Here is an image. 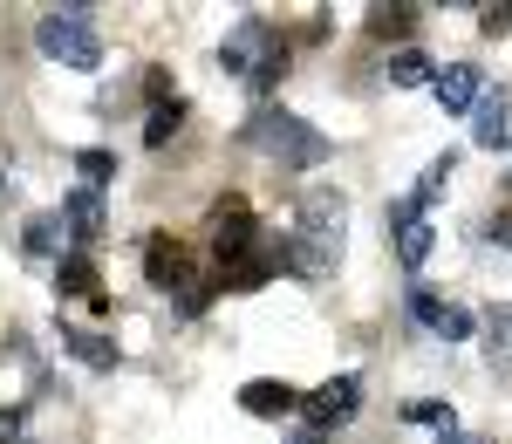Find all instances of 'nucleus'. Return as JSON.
Here are the masks:
<instances>
[{
    "mask_svg": "<svg viewBox=\"0 0 512 444\" xmlns=\"http://www.w3.org/2000/svg\"><path fill=\"white\" fill-rule=\"evenodd\" d=\"M444 185H451V151H444V158H437L431 171H424V178H417V185H410V199H417V205H431L437 192H444Z\"/></svg>",
    "mask_w": 512,
    "mask_h": 444,
    "instance_id": "412c9836",
    "label": "nucleus"
},
{
    "mask_svg": "<svg viewBox=\"0 0 512 444\" xmlns=\"http://www.w3.org/2000/svg\"><path fill=\"white\" fill-rule=\"evenodd\" d=\"M62 342H69V356H82L89 369H117V342H103V335H82V328H62Z\"/></svg>",
    "mask_w": 512,
    "mask_h": 444,
    "instance_id": "dca6fc26",
    "label": "nucleus"
},
{
    "mask_svg": "<svg viewBox=\"0 0 512 444\" xmlns=\"http://www.w3.org/2000/svg\"><path fill=\"white\" fill-rule=\"evenodd\" d=\"M144 274H151V287H164V294H185V301L198 294L192 287V253L171 240V233H151V240H144Z\"/></svg>",
    "mask_w": 512,
    "mask_h": 444,
    "instance_id": "423d86ee",
    "label": "nucleus"
},
{
    "mask_svg": "<svg viewBox=\"0 0 512 444\" xmlns=\"http://www.w3.org/2000/svg\"><path fill=\"white\" fill-rule=\"evenodd\" d=\"M55 287H62V294H82V301H89V308H110V301H103V287H96V267H89V260H62V267H55Z\"/></svg>",
    "mask_w": 512,
    "mask_h": 444,
    "instance_id": "ddd939ff",
    "label": "nucleus"
},
{
    "mask_svg": "<svg viewBox=\"0 0 512 444\" xmlns=\"http://www.w3.org/2000/svg\"><path fill=\"white\" fill-rule=\"evenodd\" d=\"M499 28H512V0L506 7H485V35H499Z\"/></svg>",
    "mask_w": 512,
    "mask_h": 444,
    "instance_id": "b1692460",
    "label": "nucleus"
},
{
    "mask_svg": "<svg viewBox=\"0 0 512 444\" xmlns=\"http://www.w3.org/2000/svg\"><path fill=\"white\" fill-rule=\"evenodd\" d=\"M246 137H253V144H260V151H267L274 164H294V171H315V164H328V151H335V144L321 137L315 123L287 117V110H267V117L246 130Z\"/></svg>",
    "mask_w": 512,
    "mask_h": 444,
    "instance_id": "7ed1b4c3",
    "label": "nucleus"
},
{
    "mask_svg": "<svg viewBox=\"0 0 512 444\" xmlns=\"http://www.w3.org/2000/svg\"><path fill=\"white\" fill-rule=\"evenodd\" d=\"M355 404H362L355 376H335V383H321L315 397H308V424H321V431H342V424L355 417Z\"/></svg>",
    "mask_w": 512,
    "mask_h": 444,
    "instance_id": "1a4fd4ad",
    "label": "nucleus"
},
{
    "mask_svg": "<svg viewBox=\"0 0 512 444\" xmlns=\"http://www.w3.org/2000/svg\"><path fill=\"white\" fill-rule=\"evenodd\" d=\"M287 444H328V431H321V424H301V431H294Z\"/></svg>",
    "mask_w": 512,
    "mask_h": 444,
    "instance_id": "bb28decb",
    "label": "nucleus"
},
{
    "mask_svg": "<svg viewBox=\"0 0 512 444\" xmlns=\"http://www.w3.org/2000/svg\"><path fill=\"white\" fill-rule=\"evenodd\" d=\"M342 240H349V199L328 192V185H315V192H301V205H294V233H287L280 253H287L294 274L321 281V274H335Z\"/></svg>",
    "mask_w": 512,
    "mask_h": 444,
    "instance_id": "f257e3e1",
    "label": "nucleus"
},
{
    "mask_svg": "<svg viewBox=\"0 0 512 444\" xmlns=\"http://www.w3.org/2000/svg\"><path fill=\"white\" fill-rule=\"evenodd\" d=\"M410 315H417V328H431V335H444V342H465L472 335V308H458V301H444V294H431V287H417L410 294Z\"/></svg>",
    "mask_w": 512,
    "mask_h": 444,
    "instance_id": "0eeeda50",
    "label": "nucleus"
},
{
    "mask_svg": "<svg viewBox=\"0 0 512 444\" xmlns=\"http://www.w3.org/2000/svg\"><path fill=\"white\" fill-rule=\"evenodd\" d=\"M219 62H226L233 76H246L253 96H274V82L287 76V48H280V35H267L260 21H239L233 35L219 41Z\"/></svg>",
    "mask_w": 512,
    "mask_h": 444,
    "instance_id": "f03ea898",
    "label": "nucleus"
},
{
    "mask_svg": "<svg viewBox=\"0 0 512 444\" xmlns=\"http://www.w3.org/2000/svg\"><path fill=\"white\" fill-rule=\"evenodd\" d=\"M492 240H499V246H506V253H512V205H506V212H499V219H492Z\"/></svg>",
    "mask_w": 512,
    "mask_h": 444,
    "instance_id": "393cba45",
    "label": "nucleus"
},
{
    "mask_svg": "<svg viewBox=\"0 0 512 444\" xmlns=\"http://www.w3.org/2000/svg\"><path fill=\"white\" fill-rule=\"evenodd\" d=\"M253 253H260V226L246 219V205H239V199H226V212H219V233H212V260H219V274L253 267Z\"/></svg>",
    "mask_w": 512,
    "mask_h": 444,
    "instance_id": "39448f33",
    "label": "nucleus"
},
{
    "mask_svg": "<svg viewBox=\"0 0 512 444\" xmlns=\"http://www.w3.org/2000/svg\"><path fill=\"white\" fill-rule=\"evenodd\" d=\"M35 48L48 55V62H62V69H96V62H103V35L89 28V14H82V7H62V14H41Z\"/></svg>",
    "mask_w": 512,
    "mask_h": 444,
    "instance_id": "20e7f679",
    "label": "nucleus"
},
{
    "mask_svg": "<svg viewBox=\"0 0 512 444\" xmlns=\"http://www.w3.org/2000/svg\"><path fill=\"white\" fill-rule=\"evenodd\" d=\"M178 103H151V117H144V144H171V130H178Z\"/></svg>",
    "mask_w": 512,
    "mask_h": 444,
    "instance_id": "a211bd4d",
    "label": "nucleus"
},
{
    "mask_svg": "<svg viewBox=\"0 0 512 444\" xmlns=\"http://www.w3.org/2000/svg\"><path fill=\"white\" fill-rule=\"evenodd\" d=\"M431 96L451 117H465V110H478V96H485V69H478V62H444L437 82H431Z\"/></svg>",
    "mask_w": 512,
    "mask_h": 444,
    "instance_id": "6e6552de",
    "label": "nucleus"
},
{
    "mask_svg": "<svg viewBox=\"0 0 512 444\" xmlns=\"http://www.w3.org/2000/svg\"><path fill=\"white\" fill-rule=\"evenodd\" d=\"M390 82L396 89H424V82H437V62L424 48H403V55H390Z\"/></svg>",
    "mask_w": 512,
    "mask_h": 444,
    "instance_id": "4468645a",
    "label": "nucleus"
},
{
    "mask_svg": "<svg viewBox=\"0 0 512 444\" xmlns=\"http://www.w3.org/2000/svg\"><path fill=\"white\" fill-rule=\"evenodd\" d=\"M465 444H485V438H465Z\"/></svg>",
    "mask_w": 512,
    "mask_h": 444,
    "instance_id": "cd10ccee",
    "label": "nucleus"
},
{
    "mask_svg": "<svg viewBox=\"0 0 512 444\" xmlns=\"http://www.w3.org/2000/svg\"><path fill=\"white\" fill-rule=\"evenodd\" d=\"M485 349H492V363H512V308H499L485 322Z\"/></svg>",
    "mask_w": 512,
    "mask_h": 444,
    "instance_id": "6ab92c4d",
    "label": "nucleus"
},
{
    "mask_svg": "<svg viewBox=\"0 0 512 444\" xmlns=\"http://www.w3.org/2000/svg\"><path fill=\"white\" fill-rule=\"evenodd\" d=\"M62 233H69V219H62V212H41V219H28V233H21V246H28L35 260H48V253L62 246Z\"/></svg>",
    "mask_w": 512,
    "mask_h": 444,
    "instance_id": "2eb2a0df",
    "label": "nucleus"
},
{
    "mask_svg": "<svg viewBox=\"0 0 512 444\" xmlns=\"http://www.w3.org/2000/svg\"><path fill=\"white\" fill-rule=\"evenodd\" d=\"M294 404H301V397H294L287 383H246V390H239V410H253V417H287Z\"/></svg>",
    "mask_w": 512,
    "mask_h": 444,
    "instance_id": "f8f14e48",
    "label": "nucleus"
},
{
    "mask_svg": "<svg viewBox=\"0 0 512 444\" xmlns=\"http://www.w3.org/2000/svg\"><path fill=\"white\" fill-rule=\"evenodd\" d=\"M410 21H417L410 7H376V28H383V35H390V28H410Z\"/></svg>",
    "mask_w": 512,
    "mask_h": 444,
    "instance_id": "5701e85b",
    "label": "nucleus"
},
{
    "mask_svg": "<svg viewBox=\"0 0 512 444\" xmlns=\"http://www.w3.org/2000/svg\"><path fill=\"white\" fill-rule=\"evenodd\" d=\"M472 137L485 144V151H506V137H512V103H506V89H485V96H478Z\"/></svg>",
    "mask_w": 512,
    "mask_h": 444,
    "instance_id": "9d476101",
    "label": "nucleus"
},
{
    "mask_svg": "<svg viewBox=\"0 0 512 444\" xmlns=\"http://www.w3.org/2000/svg\"><path fill=\"white\" fill-rule=\"evenodd\" d=\"M21 438V410H0V444H14Z\"/></svg>",
    "mask_w": 512,
    "mask_h": 444,
    "instance_id": "a878e982",
    "label": "nucleus"
},
{
    "mask_svg": "<svg viewBox=\"0 0 512 444\" xmlns=\"http://www.w3.org/2000/svg\"><path fill=\"white\" fill-rule=\"evenodd\" d=\"M76 171H82V185H96V192H103V185L117 178V158H110V151H82Z\"/></svg>",
    "mask_w": 512,
    "mask_h": 444,
    "instance_id": "aec40b11",
    "label": "nucleus"
},
{
    "mask_svg": "<svg viewBox=\"0 0 512 444\" xmlns=\"http://www.w3.org/2000/svg\"><path fill=\"white\" fill-rule=\"evenodd\" d=\"M403 417H410V424H431V431H451V424H458V410H451V404H410Z\"/></svg>",
    "mask_w": 512,
    "mask_h": 444,
    "instance_id": "4be33fe9",
    "label": "nucleus"
},
{
    "mask_svg": "<svg viewBox=\"0 0 512 444\" xmlns=\"http://www.w3.org/2000/svg\"><path fill=\"white\" fill-rule=\"evenodd\" d=\"M431 226H424V219H417V226H403V233H396V260H403V267H410V274H417V267H424V260H431Z\"/></svg>",
    "mask_w": 512,
    "mask_h": 444,
    "instance_id": "f3484780",
    "label": "nucleus"
},
{
    "mask_svg": "<svg viewBox=\"0 0 512 444\" xmlns=\"http://www.w3.org/2000/svg\"><path fill=\"white\" fill-rule=\"evenodd\" d=\"M62 219H69V233H76L82 246L103 240V219H110V212H103V192H96V185H76V192L62 199Z\"/></svg>",
    "mask_w": 512,
    "mask_h": 444,
    "instance_id": "9b49d317",
    "label": "nucleus"
}]
</instances>
